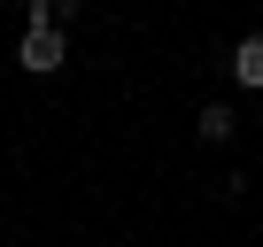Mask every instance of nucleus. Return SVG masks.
Wrapping results in <instances>:
<instances>
[{"label": "nucleus", "mask_w": 263, "mask_h": 247, "mask_svg": "<svg viewBox=\"0 0 263 247\" xmlns=\"http://www.w3.org/2000/svg\"><path fill=\"white\" fill-rule=\"evenodd\" d=\"M16 62H24L31 77H54V70L70 62V31H47V24H31V31L16 39Z\"/></svg>", "instance_id": "f257e3e1"}, {"label": "nucleus", "mask_w": 263, "mask_h": 247, "mask_svg": "<svg viewBox=\"0 0 263 247\" xmlns=\"http://www.w3.org/2000/svg\"><path fill=\"white\" fill-rule=\"evenodd\" d=\"M224 70H232V85H240V93H263V31H248V39H232V54H224Z\"/></svg>", "instance_id": "f03ea898"}, {"label": "nucleus", "mask_w": 263, "mask_h": 247, "mask_svg": "<svg viewBox=\"0 0 263 247\" xmlns=\"http://www.w3.org/2000/svg\"><path fill=\"white\" fill-rule=\"evenodd\" d=\"M255 123H263V116H255Z\"/></svg>", "instance_id": "39448f33"}, {"label": "nucleus", "mask_w": 263, "mask_h": 247, "mask_svg": "<svg viewBox=\"0 0 263 247\" xmlns=\"http://www.w3.org/2000/svg\"><path fill=\"white\" fill-rule=\"evenodd\" d=\"M24 8H31V24H47V31H70L78 0H24Z\"/></svg>", "instance_id": "20e7f679"}, {"label": "nucleus", "mask_w": 263, "mask_h": 247, "mask_svg": "<svg viewBox=\"0 0 263 247\" xmlns=\"http://www.w3.org/2000/svg\"><path fill=\"white\" fill-rule=\"evenodd\" d=\"M232 132H240V116H232V108H224V100H209V108H201V116H194V139H201V147H224V139H232Z\"/></svg>", "instance_id": "7ed1b4c3"}]
</instances>
